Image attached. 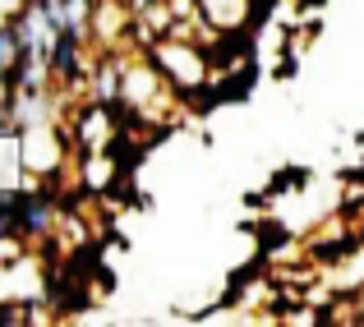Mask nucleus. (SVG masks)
I'll use <instances>...</instances> for the list:
<instances>
[{"label": "nucleus", "mask_w": 364, "mask_h": 327, "mask_svg": "<svg viewBox=\"0 0 364 327\" xmlns=\"http://www.w3.org/2000/svg\"><path fill=\"white\" fill-rule=\"evenodd\" d=\"M148 51H152V65L161 70V79L171 83V92L203 88V79H208V55L198 51V46H189V42H171V37H161V42H152Z\"/></svg>", "instance_id": "f257e3e1"}, {"label": "nucleus", "mask_w": 364, "mask_h": 327, "mask_svg": "<svg viewBox=\"0 0 364 327\" xmlns=\"http://www.w3.org/2000/svg\"><path fill=\"white\" fill-rule=\"evenodd\" d=\"M14 217H18V235L37 240L55 221V203L46 194H23V198H14Z\"/></svg>", "instance_id": "f03ea898"}, {"label": "nucleus", "mask_w": 364, "mask_h": 327, "mask_svg": "<svg viewBox=\"0 0 364 327\" xmlns=\"http://www.w3.org/2000/svg\"><path fill=\"white\" fill-rule=\"evenodd\" d=\"M203 23H213L217 33H240L254 14V0H198Z\"/></svg>", "instance_id": "7ed1b4c3"}, {"label": "nucleus", "mask_w": 364, "mask_h": 327, "mask_svg": "<svg viewBox=\"0 0 364 327\" xmlns=\"http://www.w3.org/2000/svg\"><path fill=\"white\" fill-rule=\"evenodd\" d=\"M18 55H23V33H18L14 18H5V23H0V74L14 70Z\"/></svg>", "instance_id": "20e7f679"}]
</instances>
